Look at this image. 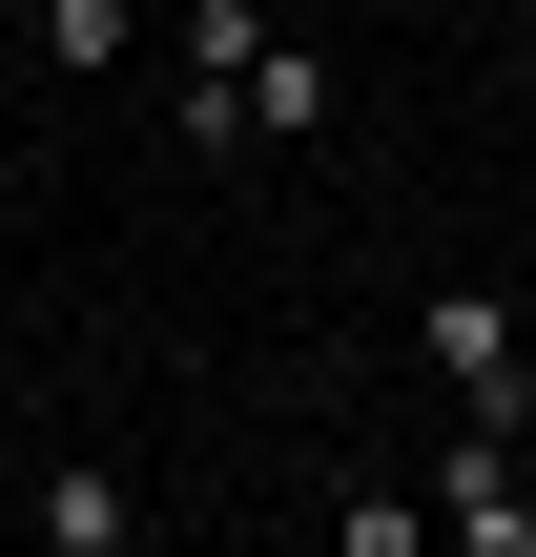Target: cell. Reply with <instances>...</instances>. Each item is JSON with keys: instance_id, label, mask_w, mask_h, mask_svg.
<instances>
[{"instance_id": "4", "label": "cell", "mask_w": 536, "mask_h": 557, "mask_svg": "<svg viewBox=\"0 0 536 557\" xmlns=\"http://www.w3.org/2000/svg\"><path fill=\"white\" fill-rule=\"evenodd\" d=\"M21 537L41 557H145V496H124L103 455H41V475H21Z\"/></svg>"}, {"instance_id": "1", "label": "cell", "mask_w": 536, "mask_h": 557, "mask_svg": "<svg viewBox=\"0 0 536 557\" xmlns=\"http://www.w3.org/2000/svg\"><path fill=\"white\" fill-rule=\"evenodd\" d=\"M413 351H434V393H454L475 434H536V331H516V289H434Z\"/></svg>"}, {"instance_id": "2", "label": "cell", "mask_w": 536, "mask_h": 557, "mask_svg": "<svg viewBox=\"0 0 536 557\" xmlns=\"http://www.w3.org/2000/svg\"><path fill=\"white\" fill-rule=\"evenodd\" d=\"M248 62H269V21H248V0H186V21H165V124H186V145H248Z\"/></svg>"}, {"instance_id": "7", "label": "cell", "mask_w": 536, "mask_h": 557, "mask_svg": "<svg viewBox=\"0 0 536 557\" xmlns=\"http://www.w3.org/2000/svg\"><path fill=\"white\" fill-rule=\"evenodd\" d=\"M248 124H269V145H310V124H331V62H289V41H269V62H248Z\"/></svg>"}, {"instance_id": "3", "label": "cell", "mask_w": 536, "mask_h": 557, "mask_svg": "<svg viewBox=\"0 0 536 557\" xmlns=\"http://www.w3.org/2000/svg\"><path fill=\"white\" fill-rule=\"evenodd\" d=\"M434 557H536V455L516 434H454L434 455Z\"/></svg>"}, {"instance_id": "6", "label": "cell", "mask_w": 536, "mask_h": 557, "mask_svg": "<svg viewBox=\"0 0 536 557\" xmlns=\"http://www.w3.org/2000/svg\"><path fill=\"white\" fill-rule=\"evenodd\" d=\"M145 41H165L145 0H41V62H83V83H103V62H145Z\"/></svg>"}, {"instance_id": "5", "label": "cell", "mask_w": 536, "mask_h": 557, "mask_svg": "<svg viewBox=\"0 0 536 557\" xmlns=\"http://www.w3.org/2000/svg\"><path fill=\"white\" fill-rule=\"evenodd\" d=\"M331 557H434V496H413V475H351V496H331Z\"/></svg>"}]
</instances>
